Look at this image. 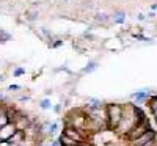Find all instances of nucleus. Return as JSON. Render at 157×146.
Here are the masks:
<instances>
[{"label": "nucleus", "mask_w": 157, "mask_h": 146, "mask_svg": "<svg viewBox=\"0 0 157 146\" xmlns=\"http://www.w3.org/2000/svg\"><path fill=\"white\" fill-rule=\"evenodd\" d=\"M137 123H140V121H138V118L135 115V105L127 104V105L123 107V118H121L120 124H118V127L115 129V132L120 134V135H126L127 137V134L132 130V127Z\"/></svg>", "instance_id": "obj_1"}, {"label": "nucleus", "mask_w": 157, "mask_h": 146, "mask_svg": "<svg viewBox=\"0 0 157 146\" xmlns=\"http://www.w3.org/2000/svg\"><path fill=\"white\" fill-rule=\"evenodd\" d=\"M85 124H86V113L82 109L71 110L66 115V118H64V127H74V129H78V130H83Z\"/></svg>", "instance_id": "obj_2"}, {"label": "nucleus", "mask_w": 157, "mask_h": 146, "mask_svg": "<svg viewBox=\"0 0 157 146\" xmlns=\"http://www.w3.org/2000/svg\"><path fill=\"white\" fill-rule=\"evenodd\" d=\"M105 115H107V129L115 130L123 118V105L120 104L105 105Z\"/></svg>", "instance_id": "obj_3"}, {"label": "nucleus", "mask_w": 157, "mask_h": 146, "mask_svg": "<svg viewBox=\"0 0 157 146\" xmlns=\"http://www.w3.org/2000/svg\"><path fill=\"white\" fill-rule=\"evenodd\" d=\"M152 127H151V124H149V119L148 118H145L143 121H140V123H137L134 127H132V130L127 134V137H129V140L132 141V140H135V138H138L140 135H143V134H146L148 130H151Z\"/></svg>", "instance_id": "obj_4"}, {"label": "nucleus", "mask_w": 157, "mask_h": 146, "mask_svg": "<svg viewBox=\"0 0 157 146\" xmlns=\"http://www.w3.org/2000/svg\"><path fill=\"white\" fill-rule=\"evenodd\" d=\"M63 134L66 135V137H69V138H72V140H75V141H86V138L90 137L86 132L74 129V127H64Z\"/></svg>", "instance_id": "obj_5"}, {"label": "nucleus", "mask_w": 157, "mask_h": 146, "mask_svg": "<svg viewBox=\"0 0 157 146\" xmlns=\"http://www.w3.org/2000/svg\"><path fill=\"white\" fill-rule=\"evenodd\" d=\"M154 138H155V132L151 129V130L146 132V134H143V135H140L138 138H135V140L130 141V146H145L148 141H151V140H154Z\"/></svg>", "instance_id": "obj_6"}, {"label": "nucleus", "mask_w": 157, "mask_h": 146, "mask_svg": "<svg viewBox=\"0 0 157 146\" xmlns=\"http://www.w3.org/2000/svg\"><path fill=\"white\" fill-rule=\"evenodd\" d=\"M16 126L14 123H8L6 126H3L2 129H0V141H8L13 135L16 134Z\"/></svg>", "instance_id": "obj_7"}, {"label": "nucleus", "mask_w": 157, "mask_h": 146, "mask_svg": "<svg viewBox=\"0 0 157 146\" xmlns=\"http://www.w3.org/2000/svg\"><path fill=\"white\" fill-rule=\"evenodd\" d=\"M32 123H33L32 119H30L27 115H24V113L21 112L19 116L16 118V121H14V126H16L17 130H24V132H25V130H27V129L32 126Z\"/></svg>", "instance_id": "obj_8"}, {"label": "nucleus", "mask_w": 157, "mask_h": 146, "mask_svg": "<svg viewBox=\"0 0 157 146\" xmlns=\"http://www.w3.org/2000/svg\"><path fill=\"white\" fill-rule=\"evenodd\" d=\"M25 140H27V135H25V132H24V130H16V134L8 140V143H10L11 146H17V144L24 143Z\"/></svg>", "instance_id": "obj_9"}, {"label": "nucleus", "mask_w": 157, "mask_h": 146, "mask_svg": "<svg viewBox=\"0 0 157 146\" xmlns=\"http://www.w3.org/2000/svg\"><path fill=\"white\" fill-rule=\"evenodd\" d=\"M10 123V118H8V110H6V105L0 104V129L3 126H6Z\"/></svg>", "instance_id": "obj_10"}, {"label": "nucleus", "mask_w": 157, "mask_h": 146, "mask_svg": "<svg viewBox=\"0 0 157 146\" xmlns=\"http://www.w3.org/2000/svg\"><path fill=\"white\" fill-rule=\"evenodd\" d=\"M104 104L99 101V99H94V98H88V110H96V109H102Z\"/></svg>", "instance_id": "obj_11"}, {"label": "nucleus", "mask_w": 157, "mask_h": 146, "mask_svg": "<svg viewBox=\"0 0 157 146\" xmlns=\"http://www.w3.org/2000/svg\"><path fill=\"white\" fill-rule=\"evenodd\" d=\"M98 69V63L96 61H90L85 68H83V72L85 74H90V72H93V71H96Z\"/></svg>", "instance_id": "obj_12"}, {"label": "nucleus", "mask_w": 157, "mask_h": 146, "mask_svg": "<svg viewBox=\"0 0 157 146\" xmlns=\"http://www.w3.org/2000/svg\"><path fill=\"white\" fill-rule=\"evenodd\" d=\"M113 21H115L116 24H123V22L126 21L124 13H116V14H115V17H113Z\"/></svg>", "instance_id": "obj_13"}, {"label": "nucleus", "mask_w": 157, "mask_h": 146, "mask_svg": "<svg viewBox=\"0 0 157 146\" xmlns=\"http://www.w3.org/2000/svg\"><path fill=\"white\" fill-rule=\"evenodd\" d=\"M39 107H41L43 110H47V109H50V107H52V104H50V101H49V99H43L41 102H39Z\"/></svg>", "instance_id": "obj_14"}, {"label": "nucleus", "mask_w": 157, "mask_h": 146, "mask_svg": "<svg viewBox=\"0 0 157 146\" xmlns=\"http://www.w3.org/2000/svg\"><path fill=\"white\" fill-rule=\"evenodd\" d=\"M10 38H11L10 33H6V32H3V30H0V43H6Z\"/></svg>", "instance_id": "obj_15"}, {"label": "nucleus", "mask_w": 157, "mask_h": 146, "mask_svg": "<svg viewBox=\"0 0 157 146\" xmlns=\"http://www.w3.org/2000/svg\"><path fill=\"white\" fill-rule=\"evenodd\" d=\"M24 72H25V69H24V68H17V69L14 71V75H22Z\"/></svg>", "instance_id": "obj_16"}, {"label": "nucleus", "mask_w": 157, "mask_h": 146, "mask_svg": "<svg viewBox=\"0 0 157 146\" xmlns=\"http://www.w3.org/2000/svg\"><path fill=\"white\" fill-rule=\"evenodd\" d=\"M47 146H61V144H60V141H58V140H54V141H50Z\"/></svg>", "instance_id": "obj_17"}, {"label": "nucleus", "mask_w": 157, "mask_h": 146, "mask_svg": "<svg viewBox=\"0 0 157 146\" xmlns=\"http://www.w3.org/2000/svg\"><path fill=\"white\" fill-rule=\"evenodd\" d=\"M63 44V41H61V39H57V43H54V44H50L52 47H58V46H61Z\"/></svg>", "instance_id": "obj_18"}, {"label": "nucleus", "mask_w": 157, "mask_h": 146, "mask_svg": "<svg viewBox=\"0 0 157 146\" xmlns=\"http://www.w3.org/2000/svg\"><path fill=\"white\" fill-rule=\"evenodd\" d=\"M54 110H55V113H60V112H61V105H60V104H58V105H55Z\"/></svg>", "instance_id": "obj_19"}, {"label": "nucleus", "mask_w": 157, "mask_h": 146, "mask_svg": "<svg viewBox=\"0 0 157 146\" xmlns=\"http://www.w3.org/2000/svg\"><path fill=\"white\" fill-rule=\"evenodd\" d=\"M8 90H11V91H13V90H21V86H19V85H11Z\"/></svg>", "instance_id": "obj_20"}, {"label": "nucleus", "mask_w": 157, "mask_h": 146, "mask_svg": "<svg viewBox=\"0 0 157 146\" xmlns=\"http://www.w3.org/2000/svg\"><path fill=\"white\" fill-rule=\"evenodd\" d=\"M29 19H30V21H35V19H36V13H32V14L29 16Z\"/></svg>", "instance_id": "obj_21"}, {"label": "nucleus", "mask_w": 157, "mask_h": 146, "mask_svg": "<svg viewBox=\"0 0 157 146\" xmlns=\"http://www.w3.org/2000/svg\"><path fill=\"white\" fill-rule=\"evenodd\" d=\"M99 21H107V16H105V14H101V16H99Z\"/></svg>", "instance_id": "obj_22"}, {"label": "nucleus", "mask_w": 157, "mask_h": 146, "mask_svg": "<svg viewBox=\"0 0 157 146\" xmlns=\"http://www.w3.org/2000/svg\"><path fill=\"white\" fill-rule=\"evenodd\" d=\"M0 146H11L8 141H0Z\"/></svg>", "instance_id": "obj_23"}, {"label": "nucleus", "mask_w": 157, "mask_h": 146, "mask_svg": "<svg viewBox=\"0 0 157 146\" xmlns=\"http://www.w3.org/2000/svg\"><path fill=\"white\" fill-rule=\"evenodd\" d=\"M2 80H3V75H2V74H0V82H2Z\"/></svg>", "instance_id": "obj_24"}]
</instances>
